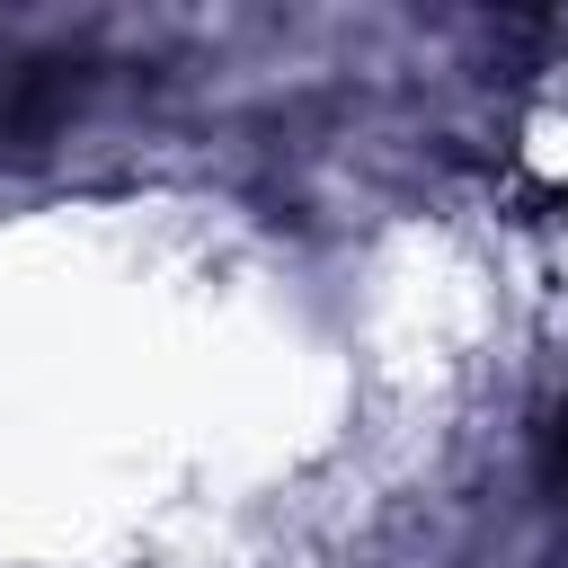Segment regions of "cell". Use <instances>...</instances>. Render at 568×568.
I'll return each instance as SVG.
<instances>
[{
	"label": "cell",
	"instance_id": "1",
	"mask_svg": "<svg viewBox=\"0 0 568 568\" xmlns=\"http://www.w3.org/2000/svg\"><path fill=\"white\" fill-rule=\"evenodd\" d=\"M550 470H559V488H568V408H559V426H550Z\"/></svg>",
	"mask_w": 568,
	"mask_h": 568
}]
</instances>
